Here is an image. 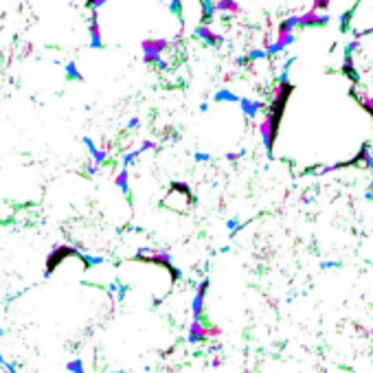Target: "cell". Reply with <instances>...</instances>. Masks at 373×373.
Here are the masks:
<instances>
[{
    "label": "cell",
    "instance_id": "1",
    "mask_svg": "<svg viewBox=\"0 0 373 373\" xmlns=\"http://www.w3.org/2000/svg\"><path fill=\"white\" fill-rule=\"evenodd\" d=\"M163 204L171 211L186 213L193 206V193L184 182H171L167 193H165V198H163Z\"/></svg>",
    "mask_w": 373,
    "mask_h": 373
},
{
    "label": "cell",
    "instance_id": "2",
    "mask_svg": "<svg viewBox=\"0 0 373 373\" xmlns=\"http://www.w3.org/2000/svg\"><path fill=\"white\" fill-rule=\"evenodd\" d=\"M171 46L169 40L165 38H147L141 42V49H143V57L147 64H163V53L167 51Z\"/></svg>",
    "mask_w": 373,
    "mask_h": 373
},
{
    "label": "cell",
    "instance_id": "3",
    "mask_svg": "<svg viewBox=\"0 0 373 373\" xmlns=\"http://www.w3.org/2000/svg\"><path fill=\"white\" fill-rule=\"evenodd\" d=\"M70 257L82 259L84 255H82V252H77L72 246H66V244L55 246V248L49 252V257H46V277H51L53 272L62 266V262H66V259H70Z\"/></svg>",
    "mask_w": 373,
    "mask_h": 373
},
{
    "label": "cell",
    "instance_id": "4",
    "mask_svg": "<svg viewBox=\"0 0 373 373\" xmlns=\"http://www.w3.org/2000/svg\"><path fill=\"white\" fill-rule=\"evenodd\" d=\"M196 35L200 38V40H204L206 44H211V46H217L219 42H222V35H217L213 29H209L206 24H200V26H196Z\"/></svg>",
    "mask_w": 373,
    "mask_h": 373
},
{
    "label": "cell",
    "instance_id": "5",
    "mask_svg": "<svg viewBox=\"0 0 373 373\" xmlns=\"http://www.w3.org/2000/svg\"><path fill=\"white\" fill-rule=\"evenodd\" d=\"M128 184H130V169H128V167H123V169L115 176V186H117L119 191L128 193Z\"/></svg>",
    "mask_w": 373,
    "mask_h": 373
},
{
    "label": "cell",
    "instance_id": "6",
    "mask_svg": "<svg viewBox=\"0 0 373 373\" xmlns=\"http://www.w3.org/2000/svg\"><path fill=\"white\" fill-rule=\"evenodd\" d=\"M213 9H219L226 13H239V5L237 3H213Z\"/></svg>",
    "mask_w": 373,
    "mask_h": 373
}]
</instances>
